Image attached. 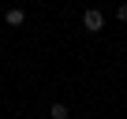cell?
Listing matches in <instances>:
<instances>
[{
  "label": "cell",
  "instance_id": "1",
  "mask_svg": "<svg viewBox=\"0 0 127 119\" xmlns=\"http://www.w3.org/2000/svg\"><path fill=\"white\" fill-rule=\"evenodd\" d=\"M82 26H86L90 34H101V30H105V15H101L97 8H86V11H82Z\"/></svg>",
  "mask_w": 127,
  "mask_h": 119
},
{
  "label": "cell",
  "instance_id": "2",
  "mask_svg": "<svg viewBox=\"0 0 127 119\" xmlns=\"http://www.w3.org/2000/svg\"><path fill=\"white\" fill-rule=\"evenodd\" d=\"M4 22H8V26H15V30H19V26H23V22H26V11H23V8H8V11H4Z\"/></svg>",
  "mask_w": 127,
  "mask_h": 119
},
{
  "label": "cell",
  "instance_id": "3",
  "mask_svg": "<svg viewBox=\"0 0 127 119\" xmlns=\"http://www.w3.org/2000/svg\"><path fill=\"white\" fill-rule=\"evenodd\" d=\"M49 115H52V119H67V104H52Z\"/></svg>",
  "mask_w": 127,
  "mask_h": 119
},
{
  "label": "cell",
  "instance_id": "4",
  "mask_svg": "<svg viewBox=\"0 0 127 119\" xmlns=\"http://www.w3.org/2000/svg\"><path fill=\"white\" fill-rule=\"evenodd\" d=\"M116 19H120V22H127V0H123V4L116 8Z\"/></svg>",
  "mask_w": 127,
  "mask_h": 119
}]
</instances>
